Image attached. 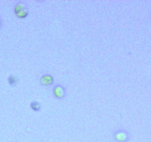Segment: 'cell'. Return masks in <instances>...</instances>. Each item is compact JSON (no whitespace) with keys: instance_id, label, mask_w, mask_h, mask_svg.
Instances as JSON below:
<instances>
[{"instance_id":"6da1fadb","label":"cell","mask_w":151,"mask_h":142,"mask_svg":"<svg viewBox=\"0 0 151 142\" xmlns=\"http://www.w3.org/2000/svg\"><path fill=\"white\" fill-rule=\"evenodd\" d=\"M41 81L42 84H44V85H46V86H48L52 84L53 78L51 75H44V76L41 78Z\"/></svg>"},{"instance_id":"7a4b0ae2","label":"cell","mask_w":151,"mask_h":142,"mask_svg":"<svg viewBox=\"0 0 151 142\" xmlns=\"http://www.w3.org/2000/svg\"><path fill=\"white\" fill-rule=\"evenodd\" d=\"M54 94L58 99L63 97L64 96V91H63V89L60 86H56L54 89Z\"/></svg>"},{"instance_id":"3957f363","label":"cell","mask_w":151,"mask_h":142,"mask_svg":"<svg viewBox=\"0 0 151 142\" xmlns=\"http://www.w3.org/2000/svg\"><path fill=\"white\" fill-rule=\"evenodd\" d=\"M116 140L119 141V142H124L127 140L128 138V135L125 133L124 132H119L116 133Z\"/></svg>"},{"instance_id":"277c9868","label":"cell","mask_w":151,"mask_h":142,"mask_svg":"<svg viewBox=\"0 0 151 142\" xmlns=\"http://www.w3.org/2000/svg\"><path fill=\"white\" fill-rule=\"evenodd\" d=\"M31 107L32 109L35 111H38L40 109V104L37 101H33L31 104Z\"/></svg>"},{"instance_id":"5b68a950","label":"cell","mask_w":151,"mask_h":142,"mask_svg":"<svg viewBox=\"0 0 151 142\" xmlns=\"http://www.w3.org/2000/svg\"><path fill=\"white\" fill-rule=\"evenodd\" d=\"M22 10H24L23 4H18V5H16V7H15V13H16V14H17L18 13H19V12Z\"/></svg>"},{"instance_id":"8992f818","label":"cell","mask_w":151,"mask_h":142,"mask_svg":"<svg viewBox=\"0 0 151 142\" xmlns=\"http://www.w3.org/2000/svg\"><path fill=\"white\" fill-rule=\"evenodd\" d=\"M16 15L20 18H24L25 16H27V12L25 10H21L19 13H18Z\"/></svg>"},{"instance_id":"52a82bcc","label":"cell","mask_w":151,"mask_h":142,"mask_svg":"<svg viewBox=\"0 0 151 142\" xmlns=\"http://www.w3.org/2000/svg\"><path fill=\"white\" fill-rule=\"evenodd\" d=\"M8 81L10 83V84H14L17 81V78L15 76H10L8 78Z\"/></svg>"},{"instance_id":"ba28073f","label":"cell","mask_w":151,"mask_h":142,"mask_svg":"<svg viewBox=\"0 0 151 142\" xmlns=\"http://www.w3.org/2000/svg\"><path fill=\"white\" fill-rule=\"evenodd\" d=\"M1 19H0V27H1Z\"/></svg>"}]
</instances>
